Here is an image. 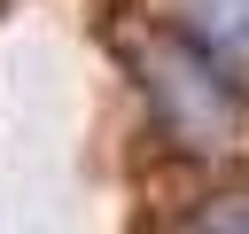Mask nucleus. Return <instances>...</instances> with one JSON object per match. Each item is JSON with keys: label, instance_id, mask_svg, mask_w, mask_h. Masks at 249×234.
I'll list each match as a JSON object with an SVG mask.
<instances>
[{"label": "nucleus", "instance_id": "nucleus-3", "mask_svg": "<svg viewBox=\"0 0 249 234\" xmlns=\"http://www.w3.org/2000/svg\"><path fill=\"white\" fill-rule=\"evenodd\" d=\"M187 234H249V195H210L187 218Z\"/></svg>", "mask_w": 249, "mask_h": 234}, {"label": "nucleus", "instance_id": "nucleus-2", "mask_svg": "<svg viewBox=\"0 0 249 234\" xmlns=\"http://www.w3.org/2000/svg\"><path fill=\"white\" fill-rule=\"evenodd\" d=\"M171 16L218 70H249V0H171Z\"/></svg>", "mask_w": 249, "mask_h": 234}, {"label": "nucleus", "instance_id": "nucleus-1", "mask_svg": "<svg viewBox=\"0 0 249 234\" xmlns=\"http://www.w3.org/2000/svg\"><path fill=\"white\" fill-rule=\"evenodd\" d=\"M132 70L163 117V133L195 156H226L241 148V94H233V70H218L187 31L156 39V31H132Z\"/></svg>", "mask_w": 249, "mask_h": 234}]
</instances>
